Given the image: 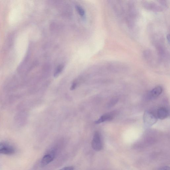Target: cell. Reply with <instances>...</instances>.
Segmentation results:
<instances>
[{
  "label": "cell",
  "mask_w": 170,
  "mask_h": 170,
  "mask_svg": "<svg viewBox=\"0 0 170 170\" xmlns=\"http://www.w3.org/2000/svg\"><path fill=\"white\" fill-rule=\"evenodd\" d=\"M113 118V116L111 114H104L101 116L98 120L95 121V123L99 124L106 121H110L112 120Z\"/></svg>",
  "instance_id": "cell-6"
},
{
  "label": "cell",
  "mask_w": 170,
  "mask_h": 170,
  "mask_svg": "<svg viewBox=\"0 0 170 170\" xmlns=\"http://www.w3.org/2000/svg\"><path fill=\"white\" fill-rule=\"evenodd\" d=\"M162 88L160 86H157L152 89L150 92V94L152 97H157L162 94Z\"/></svg>",
  "instance_id": "cell-7"
},
{
  "label": "cell",
  "mask_w": 170,
  "mask_h": 170,
  "mask_svg": "<svg viewBox=\"0 0 170 170\" xmlns=\"http://www.w3.org/2000/svg\"><path fill=\"white\" fill-rule=\"evenodd\" d=\"M118 100L117 98H114V99L112 100L109 104V107H111L115 105L118 102Z\"/></svg>",
  "instance_id": "cell-11"
},
{
  "label": "cell",
  "mask_w": 170,
  "mask_h": 170,
  "mask_svg": "<svg viewBox=\"0 0 170 170\" xmlns=\"http://www.w3.org/2000/svg\"><path fill=\"white\" fill-rule=\"evenodd\" d=\"M55 153L53 151L46 154L43 157L41 161V165L45 166L52 162L55 157Z\"/></svg>",
  "instance_id": "cell-4"
},
{
  "label": "cell",
  "mask_w": 170,
  "mask_h": 170,
  "mask_svg": "<svg viewBox=\"0 0 170 170\" xmlns=\"http://www.w3.org/2000/svg\"><path fill=\"white\" fill-rule=\"evenodd\" d=\"M76 7L80 16L83 17L85 16V11L83 8L79 5H76Z\"/></svg>",
  "instance_id": "cell-10"
},
{
  "label": "cell",
  "mask_w": 170,
  "mask_h": 170,
  "mask_svg": "<svg viewBox=\"0 0 170 170\" xmlns=\"http://www.w3.org/2000/svg\"><path fill=\"white\" fill-rule=\"evenodd\" d=\"M74 168L73 166H69L64 167L59 170H74Z\"/></svg>",
  "instance_id": "cell-12"
},
{
  "label": "cell",
  "mask_w": 170,
  "mask_h": 170,
  "mask_svg": "<svg viewBox=\"0 0 170 170\" xmlns=\"http://www.w3.org/2000/svg\"><path fill=\"white\" fill-rule=\"evenodd\" d=\"M15 150L9 144L5 142H0V154L11 155L14 154Z\"/></svg>",
  "instance_id": "cell-3"
},
{
  "label": "cell",
  "mask_w": 170,
  "mask_h": 170,
  "mask_svg": "<svg viewBox=\"0 0 170 170\" xmlns=\"http://www.w3.org/2000/svg\"><path fill=\"white\" fill-rule=\"evenodd\" d=\"M64 66L63 65H59L55 71V72L54 73V76L55 77H58L59 74L62 72L63 70Z\"/></svg>",
  "instance_id": "cell-9"
},
{
  "label": "cell",
  "mask_w": 170,
  "mask_h": 170,
  "mask_svg": "<svg viewBox=\"0 0 170 170\" xmlns=\"http://www.w3.org/2000/svg\"><path fill=\"white\" fill-rule=\"evenodd\" d=\"M145 5L146 8L151 10L157 11L161 10L160 8L155 4L152 3H146Z\"/></svg>",
  "instance_id": "cell-8"
},
{
  "label": "cell",
  "mask_w": 170,
  "mask_h": 170,
  "mask_svg": "<svg viewBox=\"0 0 170 170\" xmlns=\"http://www.w3.org/2000/svg\"><path fill=\"white\" fill-rule=\"evenodd\" d=\"M166 38H167V40L168 41V42L169 43V34L167 35Z\"/></svg>",
  "instance_id": "cell-15"
},
{
  "label": "cell",
  "mask_w": 170,
  "mask_h": 170,
  "mask_svg": "<svg viewBox=\"0 0 170 170\" xmlns=\"http://www.w3.org/2000/svg\"><path fill=\"white\" fill-rule=\"evenodd\" d=\"M77 85V83L76 82H74L73 83L72 85L71 86V90H74L76 87Z\"/></svg>",
  "instance_id": "cell-14"
},
{
  "label": "cell",
  "mask_w": 170,
  "mask_h": 170,
  "mask_svg": "<svg viewBox=\"0 0 170 170\" xmlns=\"http://www.w3.org/2000/svg\"><path fill=\"white\" fill-rule=\"evenodd\" d=\"M169 113L168 110L164 107H161L158 110L157 116L158 118L163 120L168 117Z\"/></svg>",
  "instance_id": "cell-5"
},
{
  "label": "cell",
  "mask_w": 170,
  "mask_h": 170,
  "mask_svg": "<svg viewBox=\"0 0 170 170\" xmlns=\"http://www.w3.org/2000/svg\"><path fill=\"white\" fill-rule=\"evenodd\" d=\"M143 120L146 126L151 127L156 123L157 118L153 113L146 111L144 113Z\"/></svg>",
  "instance_id": "cell-1"
},
{
  "label": "cell",
  "mask_w": 170,
  "mask_h": 170,
  "mask_svg": "<svg viewBox=\"0 0 170 170\" xmlns=\"http://www.w3.org/2000/svg\"><path fill=\"white\" fill-rule=\"evenodd\" d=\"M92 147L96 151H99L102 148V145L99 132H95L91 143Z\"/></svg>",
  "instance_id": "cell-2"
},
{
  "label": "cell",
  "mask_w": 170,
  "mask_h": 170,
  "mask_svg": "<svg viewBox=\"0 0 170 170\" xmlns=\"http://www.w3.org/2000/svg\"><path fill=\"white\" fill-rule=\"evenodd\" d=\"M158 170H170V169L169 167L165 166L159 168Z\"/></svg>",
  "instance_id": "cell-13"
}]
</instances>
